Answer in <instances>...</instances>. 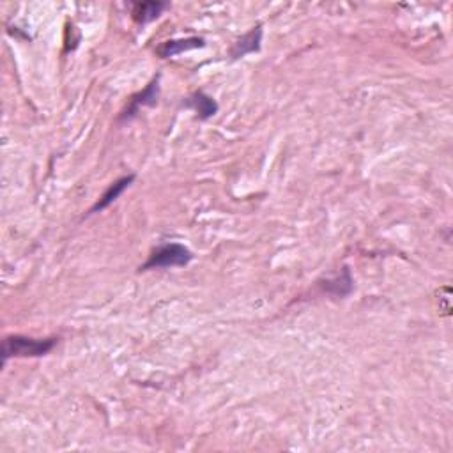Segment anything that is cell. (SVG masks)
<instances>
[{"label": "cell", "instance_id": "cell-1", "mask_svg": "<svg viewBox=\"0 0 453 453\" xmlns=\"http://www.w3.org/2000/svg\"><path fill=\"white\" fill-rule=\"evenodd\" d=\"M57 345V338H46V340H36V338L13 335L7 337L2 344V360L7 362L9 358H39L45 356Z\"/></svg>", "mask_w": 453, "mask_h": 453}, {"label": "cell", "instance_id": "cell-4", "mask_svg": "<svg viewBox=\"0 0 453 453\" xmlns=\"http://www.w3.org/2000/svg\"><path fill=\"white\" fill-rule=\"evenodd\" d=\"M260 43H263V29H252L248 34H245L241 39L234 43V46L230 48V57L241 58L248 54H255V51L260 50Z\"/></svg>", "mask_w": 453, "mask_h": 453}, {"label": "cell", "instance_id": "cell-7", "mask_svg": "<svg viewBox=\"0 0 453 453\" xmlns=\"http://www.w3.org/2000/svg\"><path fill=\"white\" fill-rule=\"evenodd\" d=\"M184 105H186L188 108H193L200 119H209V117H213L218 112V103H216L211 96L204 94L202 91L195 92L190 98H186Z\"/></svg>", "mask_w": 453, "mask_h": 453}, {"label": "cell", "instance_id": "cell-8", "mask_svg": "<svg viewBox=\"0 0 453 453\" xmlns=\"http://www.w3.org/2000/svg\"><path fill=\"white\" fill-rule=\"evenodd\" d=\"M165 9H167L165 2H136L131 9V16L138 25H146L156 20Z\"/></svg>", "mask_w": 453, "mask_h": 453}, {"label": "cell", "instance_id": "cell-6", "mask_svg": "<svg viewBox=\"0 0 453 453\" xmlns=\"http://www.w3.org/2000/svg\"><path fill=\"white\" fill-rule=\"evenodd\" d=\"M133 179H135V175L130 174V175H124V178L117 179L116 183L110 184L108 190H106L105 193L101 195V198H99V200L94 204V208L91 209V215H92V213L103 211V209L108 208V205L112 204V202H116L117 198H119L121 195L124 193V190H126V188L130 186L131 183H133Z\"/></svg>", "mask_w": 453, "mask_h": 453}, {"label": "cell", "instance_id": "cell-3", "mask_svg": "<svg viewBox=\"0 0 453 453\" xmlns=\"http://www.w3.org/2000/svg\"><path fill=\"white\" fill-rule=\"evenodd\" d=\"M158 96H160V76H156V78L153 80V82L149 83V86L146 87L142 92H138V94H135L133 98H131L130 101V106H128L126 110H124L123 113H121L119 119L121 121H130L133 119V117L136 116V112H138L142 106H154L158 103Z\"/></svg>", "mask_w": 453, "mask_h": 453}, {"label": "cell", "instance_id": "cell-5", "mask_svg": "<svg viewBox=\"0 0 453 453\" xmlns=\"http://www.w3.org/2000/svg\"><path fill=\"white\" fill-rule=\"evenodd\" d=\"M205 45V41L202 38H186V39H172V41H165L163 45L158 46L156 54L161 58H170L175 55L184 54V51L197 50Z\"/></svg>", "mask_w": 453, "mask_h": 453}, {"label": "cell", "instance_id": "cell-2", "mask_svg": "<svg viewBox=\"0 0 453 453\" xmlns=\"http://www.w3.org/2000/svg\"><path fill=\"white\" fill-rule=\"evenodd\" d=\"M193 259L190 250L179 243L163 245L151 253L149 260L140 270H160V268H181Z\"/></svg>", "mask_w": 453, "mask_h": 453}]
</instances>
